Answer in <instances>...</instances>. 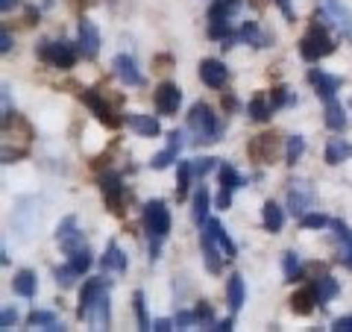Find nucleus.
<instances>
[{
    "mask_svg": "<svg viewBox=\"0 0 352 332\" xmlns=\"http://www.w3.org/2000/svg\"><path fill=\"white\" fill-rule=\"evenodd\" d=\"M188 129H191V141L194 145H214L223 136V127L214 115V109L208 103H194L188 112Z\"/></svg>",
    "mask_w": 352,
    "mask_h": 332,
    "instance_id": "f03ea898",
    "label": "nucleus"
},
{
    "mask_svg": "<svg viewBox=\"0 0 352 332\" xmlns=\"http://www.w3.org/2000/svg\"><path fill=\"white\" fill-rule=\"evenodd\" d=\"M76 50H80L82 59H97V53H100V30H97L94 21H88V18L80 21V30H76Z\"/></svg>",
    "mask_w": 352,
    "mask_h": 332,
    "instance_id": "423d86ee",
    "label": "nucleus"
},
{
    "mask_svg": "<svg viewBox=\"0 0 352 332\" xmlns=\"http://www.w3.org/2000/svg\"><path fill=\"white\" fill-rule=\"evenodd\" d=\"M314 291H317V300H320V306L332 303L335 297L340 294V285L338 280H332V276H317L314 280Z\"/></svg>",
    "mask_w": 352,
    "mask_h": 332,
    "instance_id": "473e14b6",
    "label": "nucleus"
},
{
    "mask_svg": "<svg viewBox=\"0 0 352 332\" xmlns=\"http://www.w3.org/2000/svg\"><path fill=\"white\" fill-rule=\"evenodd\" d=\"M80 101L91 109L94 112V118L100 121V124H106V127H120V118L115 115V109L106 103V97L100 94V92H94V88H85V92L80 94Z\"/></svg>",
    "mask_w": 352,
    "mask_h": 332,
    "instance_id": "0eeeda50",
    "label": "nucleus"
},
{
    "mask_svg": "<svg viewBox=\"0 0 352 332\" xmlns=\"http://www.w3.org/2000/svg\"><path fill=\"white\" fill-rule=\"evenodd\" d=\"M332 329H335V332H352V315H346V318H338L335 324H332Z\"/></svg>",
    "mask_w": 352,
    "mask_h": 332,
    "instance_id": "09e8293b",
    "label": "nucleus"
},
{
    "mask_svg": "<svg viewBox=\"0 0 352 332\" xmlns=\"http://www.w3.org/2000/svg\"><path fill=\"white\" fill-rule=\"evenodd\" d=\"M153 103H156V112L159 115H176L182 106V88L176 83H162L156 88V94H153Z\"/></svg>",
    "mask_w": 352,
    "mask_h": 332,
    "instance_id": "6e6552de",
    "label": "nucleus"
},
{
    "mask_svg": "<svg viewBox=\"0 0 352 332\" xmlns=\"http://www.w3.org/2000/svg\"><path fill=\"white\" fill-rule=\"evenodd\" d=\"M68 256H71V259H68V264H71V268H74L76 273H80V276H82L88 268H91V262H94V259H91V250H88V247L74 250V253H68Z\"/></svg>",
    "mask_w": 352,
    "mask_h": 332,
    "instance_id": "4c0bfd02",
    "label": "nucleus"
},
{
    "mask_svg": "<svg viewBox=\"0 0 352 332\" xmlns=\"http://www.w3.org/2000/svg\"><path fill=\"white\" fill-rule=\"evenodd\" d=\"M30 326H38V329H47V332H56V329H65L62 326V318L56 312H41V309H32L30 318H27Z\"/></svg>",
    "mask_w": 352,
    "mask_h": 332,
    "instance_id": "2f4dec72",
    "label": "nucleus"
},
{
    "mask_svg": "<svg viewBox=\"0 0 352 332\" xmlns=\"http://www.w3.org/2000/svg\"><path fill=\"white\" fill-rule=\"evenodd\" d=\"M314 197H317V191L311 185H308L305 180H294L291 183V188H288V209L294 215H305L308 209H311V203H314Z\"/></svg>",
    "mask_w": 352,
    "mask_h": 332,
    "instance_id": "1a4fd4ad",
    "label": "nucleus"
},
{
    "mask_svg": "<svg viewBox=\"0 0 352 332\" xmlns=\"http://www.w3.org/2000/svg\"><path fill=\"white\" fill-rule=\"evenodd\" d=\"M203 227H208V229H212V236H214V241H217V247L223 250V256H226V259H235V256H238V247H235V241L229 238V232L223 229V224H220V220L208 218Z\"/></svg>",
    "mask_w": 352,
    "mask_h": 332,
    "instance_id": "bb28decb",
    "label": "nucleus"
},
{
    "mask_svg": "<svg viewBox=\"0 0 352 332\" xmlns=\"http://www.w3.org/2000/svg\"><path fill=\"white\" fill-rule=\"evenodd\" d=\"M100 268H103V271H115V273H126L129 259H126V253L120 250L118 241H109L106 253L100 256Z\"/></svg>",
    "mask_w": 352,
    "mask_h": 332,
    "instance_id": "412c9836",
    "label": "nucleus"
},
{
    "mask_svg": "<svg viewBox=\"0 0 352 332\" xmlns=\"http://www.w3.org/2000/svg\"><path fill=\"white\" fill-rule=\"evenodd\" d=\"M112 68H115V76L124 85H132V88L144 85V76H141V71H138V62L132 59L129 53H118L115 62H112Z\"/></svg>",
    "mask_w": 352,
    "mask_h": 332,
    "instance_id": "ddd939ff",
    "label": "nucleus"
},
{
    "mask_svg": "<svg viewBox=\"0 0 352 332\" xmlns=\"http://www.w3.org/2000/svg\"><path fill=\"white\" fill-rule=\"evenodd\" d=\"M332 53H335L332 36L326 32V24H317V18H314V24L308 27V32L300 39V56L305 62H320L326 56H332Z\"/></svg>",
    "mask_w": 352,
    "mask_h": 332,
    "instance_id": "7ed1b4c3",
    "label": "nucleus"
},
{
    "mask_svg": "<svg viewBox=\"0 0 352 332\" xmlns=\"http://www.w3.org/2000/svg\"><path fill=\"white\" fill-rule=\"evenodd\" d=\"M173 324H176V329H188V326L197 324V315L194 312H179V315L173 318Z\"/></svg>",
    "mask_w": 352,
    "mask_h": 332,
    "instance_id": "c03bdc74",
    "label": "nucleus"
},
{
    "mask_svg": "<svg viewBox=\"0 0 352 332\" xmlns=\"http://www.w3.org/2000/svg\"><path fill=\"white\" fill-rule=\"evenodd\" d=\"M15 6V0H0V12H9Z\"/></svg>",
    "mask_w": 352,
    "mask_h": 332,
    "instance_id": "864d4df0",
    "label": "nucleus"
},
{
    "mask_svg": "<svg viewBox=\"0 0 352 332\" xmlns=\"http://www.w3.org/2000/svg\"><path fill=\"white\" fill-rule=\"evenodd\" d=\"M349 112H352V101H349Z\"/></svg>",
    "mask_w": 352,
    "mask_h": 332,
    "instance_id": "5fc2aeb1",
    "label": "nucleus"
},
{
    "mask_svg": "<svg viewBox=\"0 0 352 332\" xmlns=\"http://www.w3.org/2000/svg\"><path fill=\"white\" fill-rule=\"evenodd\" d=\"M109 289V280H100V276H97V280H88L85 285H82V291H80V309H76V315H80V320L85 318V312H88V306H91V300L100 291H106Z\"/></svg>",
    "mask_w": 352,
    "mask_h": 332,
    "instance_id": "c85d7f7f",
    "label": "nucleus"
},
{
    "mask_svg": "<svg viewBox=\"0 0 352 332\" xmlns=\"http://www.w3.org/2000/svg\"><path fill=\"white\" fill-rule=\"evenodd\" d=\"M208 329H214V332H229V329H232V318H226V320H214V324L208 326Z\"/></svg>",
    "mask_w": 352,
    "mask_h": 332,
    "instance_id": "603ef678",
    "label": "nucleus"
},
{
    "mask_svg": "<svg viewBox=\"0 0 352 332\" xmlns=\"http://www.w3.org/2000/svg\"><path fill=\"white\" fill-rule=\"evenodd\" d=\"M288 303H291V312H294V315H311L314 306L320 303V300H317V291H314V282L308 285V289L294 291V297H291Z\"/></svg>",
    "mask_w": 352,
    "mask_h": 332,
    "instance_id": "393cba45",
    "label": "nucleus"
},
{
    "mask_svg": "<svg viewBox=\"0 0 352 332\" xmlns=\"http://www.w3.org/2000/svg\"><path fill=\"white\" fill-rule=\"evenodd\" d=\"M270 101H273V106H276V109L294 106V103H296V94H291L288 88H273V92H270Z\"/></svg>",
    "mask_w": 352,
    "mask_h": 332,
    "instance_id": "79ce46f5",
    "label": "nucleus"
},
{
    "mask_svg": "<svg viewBox=\"0 0 352 332\" xmlns=\"http://www.w3.org/2000/svg\"><path fill=\"white\" fill-rule=\"evenodd\" d=\"M261 220H264V229L267 232H279L285 227V212L273 200H267L264 209H261Z\"/></svg>",
    "mask_w": 352,
    "mask_h": 332,
    "instance_id": "72a5a7b5",
    "label": "nucleus"
},
{
    "mask_svg": "<svg viewBox=\"0 0 352 332\" xmlns=\"http://www.w3.org/2000/svg\"><path fill=\"white\" fill-rule=\"evenodd\" d=\"M273 112H276V106H273L270 94H264V92L252 94V101H250V106H247V115H250L252 121L264 124V121H270V118H273Z\"/></svg>",
    "mask_w": 352,
    "mask_h": 332,
    "instance_id": "b1692460",
    "label": "nucleus"
},
{
    "mask_svg": "<svg viewBox=\"0 0 352 332\" xmlns=\"http://www.w3.org/2000/svg\"><path fill=\"white\" fill-rule=\"evenodd\" d=\"M191 218H194V224L197 227H203L206 220H208V206H212V197H208V188L206 185H200L194 191V200H191Z\"/></svg>",
    "mask_w": 352,
    "mask_h": 332,
    "instance_id": "c756f323",
    "label": "nucleus"
},
{
    "mask_svg": "<svg viewBox=\"0 0 352 332\" xmlns=\"http://www.w3.org/2000/svg\"><path fill=\"white\" fill-rule=\"evenodd\" d=\"M320 9H323V15L340 30V36L352 39V15H349V9L340 3V0H320Z\"/></svg>",
    "mask_w": 352,
    "mask_h": 332,
    "instance_id": "f8f14e48",
    "label": "nucleus"
},
{
    "mask_svg": "<svg viewBox=\"0 0 352 332\" xmlns=\"http://www.w3.org/2000/svg\"><path fill=\"white\" fill-rule=\"evenodd\" d=\"M12 118V88H9V83H3V124Z\"/></svg>",
    "mask_w": 352,
    "mask_h": 332,
    "instance_id": "a18cd8bd",
    "label": "nucleus"
},
{
    "mask_svg": "<svg viewBox=\"0 0 352 332\" xmlns=\"http://www.w3.org/2000/svg\"><path fill=\"white\" fill-rule=\"evenodd\" d=\"M276 6L282 9V15L288 18V21H296V12H294V3H291V0H276Z\"/></svg>",
    "mask_w": 352,
    "mask_h": 332,
    "instance_id": "de8ad7c7",
    "label": "nucleus"
},
{
    "mask_svg": "<svg viewBox=\"0 0 352 332\" xmlns=\"http://www.w3.org/2000/svg\"><path fill=\"white\" fill-rule=\"evenodd\" d=\"M56 241H59V247H62L65 253H74V250L85 247V245H82V232L76 229V218H74V215H68V218H65L62 224H59Z\"/></svg>",
    "mask_w": 352,
    "mask_h": 332,
    "instance_id": "f3484780",
    "label": "nucleus"
},
{
    "mask_svg": "<svg viewBox=\"0 0 352 332\" xmlns=\"http://www.w3.org/2000/svg\"><path fill=\"white\" fill-rule=\"evenodd\" d=\"M100 191H103V200H106V206L112 209L115 215H120L124 212V180H120L118 174H103L100 176Z\"/></svg>",
    "mask_w": 352,
    "mask_h": 332,
    "instance_id": "9d476101",
    "label": "nucleus"
},
{
    "mask_svg": "<svg viewBox=\"0 0 352 332\" xmlns=\"http://www.w3.org/2000/svg\"><path fill=\"white\" fill-rule=\"evenodd\" d=\"M109 303L112 300H109V289H106L91 300V306H88V312H85L82 320H88L91 329H109V320H112V306Z\"/></svg>",
    "mask_w": 352,
    "mask_h": 332,
    "instance_id": "9b49d317",
    "label": "nucleus"
},
{
    "mask_svg": "<svg viewBox=\"0 0 352 332\" xmlns=\"http://www.w3.org/2000/svg\"><path fill=\"white\" fill-rule=\"evenodd\" d=\"M226 300H229V309H232V315H238L241 309H244V303H247V289H244V276H241V273L229 276Z\"/></svg>",
    "mask_w": 352,
    "mask_h": 332,
    "instance_id": "a878e982",
    "label": "nucleus"
},
{
    "mask_svg": "<svg viewBox=\"0 0 352 332\" xmlns=\"http://www.w3.org/2000/svg\"><path fill=\"white\" fill-rule=\"evenodd\" d=\"M132 303H135V318H138V329H153V320H150V315H147V297H144V291H135L132 294Z\"/></svg>",
    "mask_w": 352,
    "mask_h": 332,
    "instance_id": "e433bc0d",
    "label": "nucleus"
},
{
    "mask_svg": "<svg viewBox=\"0 0 352 332\" xmlns=\"http://www.w3.org/2000/svg\"><path fill=\"white\" fill-rule=\"evenodd\" d=\"M126 124L132 132H138V136H144V138H156L162 127H159V121L153 118V115H141V112H129L126 115Z\"/></svg>",
    "mask_w": 352,
    "mask_h": 332,
    "instance_id": "5701e85b",
    "label": "nucleus"
},
{
    "mask_svg": "<svg viewBox=\"0 0 352 332\" xmlns=\"http://www.w3.org/2000/svg\"><path fill=\"white\" fill-rule=\"evenodd\" d=\"M329 224V218L323 215V212H305L302 218H300V227L302 229H323Z\"/></svg>",
    "mask_w": 352,
    "mask_h": 332,
    "instance_id": "a19ab883",
    "label": "nucleus"
},
{
    "mask_svg": "<svg viewBox=\"0 0 352 332\" xmlns=\"http://www.w3.org/2000/svg\"><path fill=\"white\" fill-rule=\"evenodd\" d=\"M352 159V145L346 138H329L326 145V165H340Z\"/></svg>",
    "mask_w": 352,
    "mask_h": 332,
    "instance_id": "7c9ffc66",
    "label": "nucleus"
},
{
    "mask_svg": "<svg viewBox=\"0 0 352 332\" xmlns=\"http://www.w3.org/2000/svg\"><path fill=\"white\" fill-rule=\"evenodd\" d=\"M194 315H197V324H200V320H212V306L208 303H200L194 309Z\"/></svg>",
    "mask_w": 352,
    "mask_h": 332,
    "instance_id": "8fccbe9b",
    "label": "nucleus"
},
{
    "mask_svg": "<svg viewBox=\"0 0 352 332\" xmlns=\"http://www.w3.org/2000/svg\"><path fill=\"white\" fill-rule=\"evenodd\" d=\"M308 83L317 88V94H320L323 101H332L344 80H340V76H335V74H326V71H320V68H311V71H308Z\"/></svg>",
    "mask_w": 352,
    "mask_h": 332,
    "instance_id": "a211bd4d",
    "label": "nucleus"
},
{
    "mask_svg": "<svg viewBox=\"0 0 352 332\" xmlns=\"http://www.w3.org/2000/svg\"><path fill=\"white\" fill-rule=\"evenodd\" d=\"M282 273H285V280H288V282L300 280V273H302V262H300V256H296L294 250H288V253L282 256Z\"/></svg>",
    "mask_w": 352,
    "mask_h": 332,
    "instance_id": "c9c22d12",
    "label": "nucleus"
},
{
    "mask_svg": "<svg viewBox=\"0 0 352 332\" xmlns=\"http://www.w3.org/2000/svg\"><path fill=\"white\" fill-rule=\"evenodd\" d=\"M302 153H305V138L302 136H291L288 145H285V162L296 165V162L302 159Z\"/></svg>",
    "mask_w": 352,
    "mask_h": 332,
    "instance_id": "58836bf2",
    "label": "nucleus"
},
{
    "mask_svg": "<svg viewBox=\"0 0 352 332\" xmlns=\"http://www.w3.org/2000/svg\"><path fill=\"white\" fill-rule=\"evenodd\" d=\"M53 276H56V282L62 285V289H71V285L80 280V273H76L71 264H62V268H56V271H53Z\"/></svg>",
    "mask_w": 352,
    "mask_h": 332,
    "instance_id": "ea45409f",
    "label": "nucleus"
},
{
    "mask_svg": "<svg viewBox=\"0 0 352 332\" xmlns=\"http://www.w3.org/2000/svg\"><path fill=\"white\" fill-rule=\"evenodd\" d=\"M12 50V36H9V30L0 32V53H9Z\"/></svg>",
    "mask_w": 352,
    "mask_h": 332,
    "instance_id": "3c124183",
    "label": "nucleus"
},
{
    "mask_svg": "<svg viewBox=\"0 0 352 332\" xmlns=\"http://www.w3.org/2000/svg\"><path fill=\"white\" fill-rule=\"evenodd\" d=\"M332 227H335V238H338V262L352 271V229L344 220H332Z\"/></svg>",
    "mask_w": 352,
    "mask_h": 332,
    "instance_id": "aec40b11",
    "label": "nucleus"
},
{
    "mask_svg": "<svg viewBox=\"0 0 352 332\" xmlns=\"http://www.w3.org/2000/svg\"><path fill=\"white\" fill-rule=\"evenodd\" d=\"M12 291L18 297H24V300H36V291H38V276H36V271H30V268L18 271L15 280H12Z\"/></svg>",
    "mask_w": 352,
    "mask_h": 332,
    "instance_id": "4be33fe9",
    "label": "nucleus"
},
{
    "mask_svg": "<svg viewBox=\"0 0 352 332\" xmlns=\"http://www.w3.org/2000/svg\"><path fill=\"white\" fill-rule=\"evenodd\" d=\"M153 329H156V332H170V329H176V324H173V320H168V318H156V320H153Z\"/></svg>",
    "mask_w": 352,
    "mask_h": 332,
    "instance_id": "49530a36",
    "label": "nucleus"
},
{
    "mask_svg": "<svg viewBox=\"0 0 352 332\" xmlns=\"http://www.w3.org/2000/svg\"><path fill=\"white\" fill-rule=\"evenodd\" d=\"M226 76H229V71H226L223 59H203V62H200V80H203L208 88H223Z\"/></svg>",
    "mask_w": 352,
    "mask_h": 332,
    "instance_id": "6ab92c4d",
    "label": "nucleus"
},
{
    "mask_svg": "<svg viewBox=\"0 0 352 332\" xmlns=\"http://www.w3.org/2000/svg\"><path fill=\"white\" fill-rule=\"evenodd\" d=\"M200 247H203V256H206V268H208V273H220V268H223V250L217 247V241H214V236H212V229L208 227H203V232H200Z\"/></svg>",
    "mask_w": 352,
    "mask_h": 332,
    "instance_id": "dca6fc26",
    "label": "nucleus"
},
{
    "mask_svg": "<svg viewBox=\"0 0 352 332\" xmlns=\"http://www.w3.org/2000/svg\"><path fill=\"white\" fill-rule=\"evenodd\" d=\"M76 56H80L76 44L65 41V39H59V41H41V48H38V59L53 65V68H59V71H71L76 65Z\"/></svg>",
    "mask_w": 352,
    "mask_h": 332,
    "instance_id": "20e7f679",
    "label": "nucleus"
},
{
    "mask_svg": "<svg viewBox=\"0 0 352 332\" xmlns=\"http://www.w3.org/2000/svg\"><path fill=\"white\" fill-rule=\"evenodd\" d=\"M349 124V118H346V106L340 103V101H326V127L332 129V132H344Z\"/></svg>",
    "mask_w": 352,
    "mask_h": 332,
    "instance_id": "cd10ccee",
    "label": "nucleus"
},
{
    "mask_svg": "<svg viewBox=\"0 0 352 332\" xmlns=\"http://www.w3.org/2000/svg\"><path fill=\"white\" fill-rule=\"evenodd\" d=\"M247 180L241 176V171L235 168V165L223 162L220 165V191H217V209H229L232 206V194L238 191V188H244Z\"/></svg>",
    "mask_w": 352,
    "mask_h": 332,
    "instance_id": "39448f33",
    "label": "nucleus"
},
{
    "mask_svg": "<svg viewBox=\"0 0 352 332\" xmlns=\"http://www.w3.org/2000/svg\"><path fill=\"white\" fill-rule=\"evenodd\" d=\"M15 320H18V312H15V306H6L3 312H0V329L9 332L15 326Z\"/></svg>",
    "mask_w": 352,
    "mask_h": 332,
    "instance_id": "37998d69",
    "label": "nucleus"
},
{
    "mask_svg": "<svg viewBox=\"0 0 352 332\" xmlns=\"http://www.w3.org/2000/svg\"><path fill=\"white\" fill-rule=\"evenodd\" d=\"M144 229L150 236V259H159V250H162V241L168 238L170 232V209L164 200H150L144 203Z\"/></svg>",
    "mask_w": 352,
    "mask_h": 332,
    "instance_id": "f257e3e1",
    "label": "nucleus"
},
{
    "mask_svg": "<svg viewBox=\"0 0 352 332\" xmlns=\"http://www.w3.org/2000/svg\"><path fill=\"white\" fill-rule=\"evenodd\" d=\"M185 136L179 129H173L170 136H168V147H164L162 153H156V156L150 159V168L153 171H164V168H170V165L176 162V156H179V150L185 147V141H182Z\"/></svg>",
    "mask_w": 352,
    "mask_h": 332,
    "instance_id": "2eb2a0df",
    "label": "nucleus"
},
{
    "mask_svg": "<svg viewBox=\"0 0 352 332\" xmlns=\"http://www.w3.org/2000/svg\"><path fill=\"white\" fill-rule=\"evenodd\" d=\"M250 156L256 159L258 165H270L273 159L279 156V138L270 136V132H264V136H256L250 145Z\"/></svg>",
    "mask_w": 352,
    "mask_h": 332,
    "instance_id": "4468645a",
    "label": "nucleus"
},
{
    "mask_svg": "<svg viewBox=\"0 0 352 332\" xmlns=\"http://www.w3.org/2000/svg\"><path fill=\"white\" fill-rule=\"evenodd\" d=\"M217 162L220 159H214V156H200V159H188V171H191V176L194 180H203V176H208L214 168H217Z\"/></svg>",
    "mask_w": 352,
    "mask_h": 332,
    "instance_id": "f704fd0d",
    "label": "nucleus"
}]
</instances>
